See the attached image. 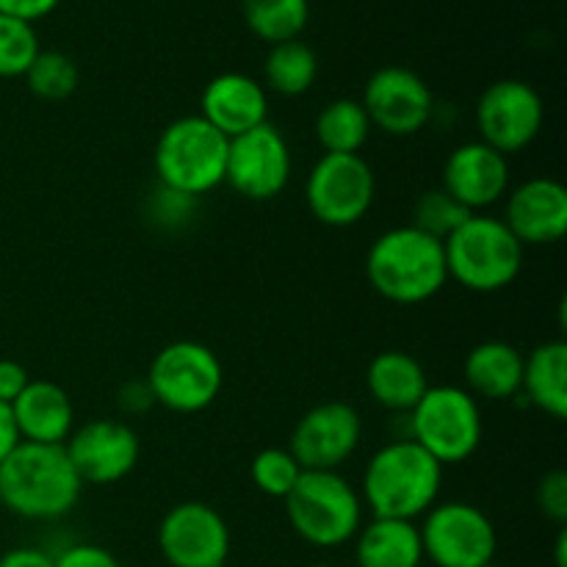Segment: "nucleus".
Instances as JSON below:
<instances>
[{
	"instance_id": "obj_5",
	"label": "nucleus",
	"mask_w": 567,
	"mask_h": 567,
	"mask_svg": "<svg viewBox=\"0 0 567 567\" xmlns=\"http://www.w3.org/2000/svg\"><path fill=\"white\" fill-rule=\"evenodd\" d=\"M230 138L199 114L181 116L161 131L155 144V175L161 188L199 199L225 183Z\"/></svg>"
},
{
	"instance_id": "obj_6",
	"label": "nucleus",
	"mask_w": 567,
	"mask_h": 567,
	"mask_svg": "<svg viewBox=\"0 0 567 567\" xmlns=\"http://www.w3.org/2000/svg\"><path fill=\"white\" fill-rule=\"evenodd\" d=\"M291 529L316 548H338L363 526V498L338 471H302L286 498Z\"/></svg>"
},
{
	"instance_id": "obj_29",
	"label": "nucleus",
	"mask_w": 567,
	"mask_h": 567,
	"mask_svg": "<svg viewBox=\"0 0 567 567\" xmlns=\"http://www.w3.org/2000/svg\"><path fill=\"white\" fill-rule=\"evenodd\" d=\"M468 216L474 214L465 210L457 199L449 197L443 188H430L413 205V227H419L426 236L437 238V241H446Z\"/></svg>"
},
{
	"instance_id": "obj_19",
	"label": "nucleus",
	"mask_w": 567,
	"mask_h": 567,
	"mask_svg": "<svg viewBox=\"0 0 567 567\" xmlns=\"http://www.w3.org/2000/svg\"><path fill=\"white\" fill-rule=\"evenodd\" d=\"M199 116L227 138L241 136L269 122L266 86L244 72H221L205 83L203 97H199Z\"/></svg>"
},
{
	"instance_id": "obj_27",
	"label": "nucleus",
	"mask_w": 567,
	"mask_h": 567,
	"mask_svg": "<svg viewBox=\"0 0 567 567\" xmlns=\"http://www.w3.org/2000/svg\"><path fill=\"white\" fill-rule=\"evenodd\" d=\"M249 31L269 44L299 39L310 20V0H241Z\"/></svg>"
},
{
	"instance_id": "obj_35",
	"label": "nucleus",
	"mask_w": 567,
	"mask_h": 567,
	"mask_svg": "<svg viewBox=\"0 0 567 567\" xmlns=\"http://www.w3.org/2000/svg\"><path fill=\"white\" fill-rule=\"evenodd\" d=\"M59 6V0H0V14L17 17L22 22H37L48 17Z\"/></svg>"
},
{
	"instance_id": "obj_14",
	"label": "nucleus",
	"mask_w": 567,
	"mask_h": 567,
	"mask_svg": "<svg viewBox=\"0 0 567 567\" xmlns=\"http://www.w3.org/2000/svg\"><path fill=\"white\" fill-rule=\"evenodd\" d=\"M158 548L172 567H225L230 557V529L210 504L183 502L161 520Z\"/></svg>"
},
{
	"instance_id": "obj_40",
	"label": "nucleus",
	"mask_w": 567,
	"mask_h": 567,
	"mask_svg": "<svg viewBox=\"0 0 567 567\" xmlns=\"http://www.w3.org/2000/svg\"><path fill=\"white\" fill-rule=\"evenodd\" d=\"M485 567H502V565H496V563H491V565H485Z\"/></svg>"
},
{
	"instance_id": "obj_25",
	"label": "nucleus",
	"mask_w": 567,
	"mask_h": 567,
	"mask_svg": "<svg viewBox=\"0 0 567 567\" xmlns=\"http://www.w3.org/2000/svg\"><path fill=\"white\" fill-rule=\"evenodd\" d=\"M316 142L324 153L332 155H360L371 136V122L363 103L352 97H341L327 103L316 116Z\"/></svg>"
},
{
	"instance_id": "obj_17",
	"label": "nucleus",
	"mask_w": 567,
	"mask_h": 567,
	"mask_svg": "<svg viewBox=\"0 0 567 567\" xmlns=\"http://www.w3.org/2000/svg\"><path fill=\"white\" fill-rule=\"evenodd\" d=\"M443 192L471 214H485L509 188V161L485 142H465L443 164Z\"/></svg>"
},
{
	"instance_id": "obj_34",
	"label": "nucleus",
	"mask_w": 567,
	"mask_h": 567,
	"mask_svg": "<svg viewBox=\"0 0 567 567\" xmlns=\"http://www.w3.org/2000/svg\"><path fill=\"white\" fill-rule=\"evenodd\" d=\"M28 382H31V377H28L25 365L17 363V360H0V404H14V399L25 391Z\"/></svg>"
},
{
	"instance_id": "obj_3",
	"label": "nucleus",
	"mask_w": 567,
	"mask_h": 567,
	"mask_svg": "<svg viewBox=\"0 0 567 567\" xmlns=\"http://www.w3.org/2000/svg\"><path fill=\"white\" fill-rule=\"evenodd\" d=\"M365 277L393 305L430 302L449 280L443 241L413 225L385 230L365 255Z\"/></svg>"
},
{
	"instance_id": "obj_31",
	"label": "nucleus",
	"mask_w": 567,
	"mask_h": 567,
	"mask_svg": "<svg viewBox=\"0 0 567 567\" xmlns=\"http://www.w3.org/2000/svg\"><path fill=\"white\" fill-rule=\"evenodd\" d=\"M299 474H302V465L288 449H264V452L255 454L252 465H249L252 485L271 498H286L291 487L297 485Z\"/></svg>"
},
{
	"instance_id": "obj_13",
	"label": "nucleus",
	"mask_w": 567,
	"mask_h": 567,
	"mask_svg": "<svg viewBox=\"0 0 567 567\" xmlns=\"http://www.w3.org/2000/svg\"><path fill=\"white\" fill-rule=\"evenodd\" d=\"M64 452L83 485H116L138 465L142 441L125 421L94 419L72 430Z\"/></svg>"
},
{
	"instance_id": "obj_30",
	"label": "nucleus",
	"mask_w": 567,
	"mask_h": 567,
	"mask_svg": "<svg viewBox=\"0 0 567 567\" xmlns=\"http://www.w3.org/2000/svg\"><path fill=\"white\" fill-rule=\"evenodd\" d=\"M39 37L31 22L0 14V78H22L39 55Z\"/></svg>"
},
{
	"instance_id": "obj_10",
	"label": "nucleus",
	"mask_w": 567,
	"mask_h": 567,
	"mask_svg": "<svg viewBox=\"0 0 567 567\" xmlns=\"http://www.w3.org/2000/svg\"><path fill=\"white\" fill-rule=\"evenodd\" d=\"M374 169L363 155L324 153L305 183L310 214L327 227L358 225L374 205Z\"/></svg>"
},
{
	"instance_id": "obj_1",
	"label": "nucleus",
	"mask_w": 567,
	"mask_h": 567,
	"mask_svg": "<svg viewBox=\"0 0 567 567\" xmlns=\"http://www.w3.org/2000/svg\"><path fill=\"white\" fill-rule=\"evenodd\" d=\"M83 482L64 446L22 441L0 463V504L25 520H59L75 509Z\"/></svg>"
},
{
	"instance_id": "obj_23",
	"label": "nucleus",
	"mask_w": 567,
	"mask_h": 567,
	"mask_svg": "<svg viewBox=\"0 0 567 567\" xmlns=\"http://www.w3.org/2000/svg\"><path fill=\"white\" fill-rule=\"evenodd\" d=\"M354 559L358 567H421L424 546L415 520L371 518V524L360 526Z\"/></svg>"
},
{
	"instance_id": "obj_2",
	"label": "nucleus",
	"mask_w": 567,
	"mask_h": 567,
	"mask_svg": "<svg viewBox=\"0 0 567 567\" xmlns=\"http://www.w3.org/2000/svg\"><path fill=\"white\" fill-rule=\"evenodd\" d=\"M443 465L410 437L377 449L363 474V507L374 518L415 520L437 504Z\"/></svg>"
},
{
	"instance_id": "obj_26",
	"label": "nucleus",
	"mask_w": 567,
	"mask_h": 567,
	"mask_svg": "<svg viewBox=\"0 0 567 567\" xmlns=\"http://www.w3.org/2000/svg\"><path fill=\"white\" fill-rule=\"evenodd\" d=\"M316 75H319V59L302 39H288L269 48L264 61V81L271 92L282 97H299L313 86Z\"/></svg>"
},
{
	"instance_id": "obj_41",
	"label": "nucleus",
	"mask_w": 567,
	"mask_h": 567,
	"mask_svg": "<svg viewBox=\"0 0 567 567\" xmlns=\"http://www.w3.org/2000/svg\"><path fill=\"white\" fill-rule=\"evenodd\" d=\"M310 567H330V565H310Z\"/></svg>"
},
{
	"instance_id": "obj_20",
	"label": "nucleus",
	"mask_w": 567,
	"mask_h": 567,
	"mask_svg": "<svg viewBox=\"0 0 567 567\" xmlns=\"http://www.w3.org/2000/svg\"><path fill=\"white\" fill-rule=\"evenodd\" d=\"M17 430L25 443L64 446L75 430V408L70 393L50 380H31L11 404Z\"/></svg>"
},
{
	"instance_id": "obj_36",
	"label": "nucleus",
	"mask_w": 567,
	"mask_h": 567,
	"mask_svg": "<svg viewBox=\"0 0 567 567\" xmlns=\"http://www.w3.org/2000/svg\"><path fill=\"white\" fill-rule=\"evenodd\" d=\"M0 567H53V557L39 548H11L0 557Z\"/></svg>"
},
{
	"instance_id": "obj_38",
	"label": "nucleus",
	"mask_w": 567,
	"mask_h": 567,
	"mask_svg": "<svg viewBox=\"0 0 567 567\" xmlns=\"http://www.w3.org/2000/svg\"><path fill=\"white\" fill-rule=\"evenodd\" d=\"M150 404L155 402L147 382H127V385L120 391V408L125 410V413H142V410H147Z\"/></svg>"
},
{
	"instance_id": "obj_8",
	"label": "nucleus",
	"mask_w": 567,
	"mask_h": 567,
	"mask_svg": "<svg viewBox=\"0 0 567 567\" xmlns=\"http://www.w3.org/2000/svg\"><path fill=\"white\" fill-rule=\"evenodd\" d=\"M144 382L155 404L172 413L194 415L219 399L225 371L210 347L199 341H175L155 354Z\"/></svg>"
},
{
	"instance_id": "obj_33",
	"label": "nucleus",
	"mask_w": 567,
	"mask_h": 567,
	"mask_svg": "<svg viewBox=\"0 0 567 567\" xmlns=\"http://www.w3.org/2000/svg\"><path fill=\"white\" fill-rule=\"evenodd\" d=\"M53 567H122V565L109 548L94 546V543H78V546L64 548L59 557H53Z\"/></svg>"
},
{
	"instance_id": "obj_24",
	"label": "nucleus",
	"mask_w": 567,
	"mask_h": 567,
	"mask_svg": "<svg viewBox=\"0 0 567 567\" xmlns=\"http://www.w3.org/2000/svg\"><path fill=\"white\" fill-rule=\"evenodd\" d=\"M520 393L540 413L567 419V343L546 341L524 358V385Z\"/></svg>"
},
{
	"instance_id": "obj_37",
	"label": "nucleus",
	"mask_w": 567,
	"mask_h": 567,
	"mask_svg": "<svg viewBox=\"0 0 567 567\" xmlns=\"http://www.w3.org/2000/svg\"><path fill=\"white\" fill-rule=\"evenodd\" d=\"M22 443L20 430H17L14 413H11V404H0V463L14 452Z\"/></svg>"
},
{
	"instance_id": "obj_28",
	"label": "nucleus",
	"mask_w": 567,
	"mask_h": 567,
	"mask_svg": "<svg viewBox=\"0 0 567 567\" xmlns=\"http://www.w3.org/2000/svg\"><path fill=\"white\" fill-rule=\"evenodd\" d=\"M22 78H25L31 94H37L39 100L59 103V100L75 94L78 83H81V70L61 50H39V55Z\"/></svg>"
},
{
	"instance_id": "obj_21",
	"label": "nucleus",
	"mask_w": 567,
	"mask_h": 567,
	"mask_svg": "<svg viewBox=\"0 0 567 567\" xmlns=\"http://www.w3.org/2000/svg\"><path fill=\"white\" fill-rule=\"evenodd\" d=\"M465 391L480 402H507L524 385V352L507 341H482L465 354Z\"/></svg>"
},
{
	"instance_id": "obj_11",
	"label": "nucleus",
	"mask_w": 567,
	"mask_h": 567,
	"mask_svg": "<svg viewBox=\"0 0 567 567\" xmlns=\"http://www.w3.org/2000/svg\"><path fill=\"white\" fill-rule=\"evenodd\" d=\"M543 120H546V109H543L540 92L518 78H502L491 83L476 103L480 142L502 155L529 147L540 136Z\"/></svg>"
},
{
	"instance_id": "obj_12",
	"label": "nucleus",
	"mask_w": 567,
	"mask_h": 567,
	"mask_svg": "<svg viewBox=\"0 0 567 567\" xmlns=\"http://www.w3.org/2000/svg\"><path fill=\"white\" fill-rule=\"evenodd\" d=\"M291 147L271 122L230 138L225 183L252 203H269L286 192L291 181Z\"/></svg>"
},
{
	"instance_id": "obj_7",
	"label": "nucleus",
	"mask_w": 567,
	"mask_h": 567,
	"mask_svg": "<svg viewBox=\"0 0 567 567\" xmlns=\"http://www.w3.org/2000/svg\"><path fill=\"white\" fill-rule=\"evenodd\" d=\"M410 441L446 465H460L482 443L480 402L465 388H426L421 402L410 410Z\"/></svg>"
},
{
	"instance_id": "obj_9",
	"label": "nucleus",
	"mask_w": 567,
	"mask_h": 567,
	"mask_svg": "<svg viewBox=\"0 0 567 567\" xmlns=\"http://www.w3.org/2000/svg\"><path fill=\"white\" fill-rule=\"evenodd\" d=\"M419 532L424 559L435 567H485L496 559V526L468 502L435 504L424 515Z\"/></svg>"
},
{
	"instance_id": "obj_22",
	"label": "nucleus",
	"mask_w": 567,
	"mask_h": 567,
	"mask_svg": "<svg viewBox=\"0 0 567 567\" xmlns=\"http://www.w3.org/2000/svg\"><path fill=\"white\" fill-rule=\"evenodd\" d=\"M365 385L380 408L391 413H410L426 393L430 380H426L424 365L413 354L402 349H388L369 363Z\"/></svg>"
},
{
	"instance_id": "obj_15",
	"label": "nucleus",
	"mask_w": 567,
	"mask_h": 567,
	"mask_svg": "<svg viewBox=\"0 0 567 567\" xmlns=\"http://www.w3.org/2000/svg\"><path fill=\"white\" fill-rule=\"evenodd\" d=\"M360 103L371 127H380L388 136H415L435 111V97L424 78L396 64L382 66L365 81Z\"/></svg>"
},
{
	"instance_id": "obj_4",
	"label": "nucleus",
	"mask_w": 567,
	"mask_h": 567,
	"mask_svg": "<svg viewBox=\"0 0 567 567\" xmlns=\"http://www.w3.org/2000/svg\"><path fill=\"white\" fill-rule=\"evenodd\" d=\"M526 247L498 216L474 214L443 241L449 280L465 291L496 293L518 280Z\"/></svg>"
},
{
	"instance_id": "obj_32",
	"label": "nucleus",
	"mask_w": 567,
	"mask_h": 567,
	"mask_svg": "<svg viewBox=\"0 0 567 567\" xmlns=\"http://www.w3.org/2000/svg\"><path fill=\"white\" fill-rule=\"evenodd\" d=\"M537 507L554 524L565 526L567 520V474L565 471H548L537 485Z\"/></svg>"
},
{
	"instance_id": "obj_18",
	"label": "nucleus",
	"mask_w": 567,
	"mask_h": 567,
	"mask_svg": "<svg viewBox=\"0 0 567 567\" xmlns=\"http://www.w3.org/2000/svg\"><path fill=\"white\" fill-rule=\"evenodd\" d=\"M504 225L524 247L557 244L567 233V192L554 177H532L513 188Z\"/></svg>"
},
{
	"instance_id": "obj_16",
	"label": "nucleus",
	"mask_w": 567,
	"mask_h": 567,
	"mask_svg": "<svg viewBox=\"0 0 567 567\" xmlns=\"http://www.w3.org/2000/svg\"><path fill=\"white\" fill-rule=\"evenodd\" d=\"M363 421L347 402H324L297 421L288 452L302 471H338L360 446Z\"/></svg>"
},
{
	"instance_id": "obj_39",
	"label": "nucleus",
	"mask_w": 567,
	"mask_h": 567,
	"mask_svg": "<svg viewBox=\"0 0 567 567\" xmlns=\"http://www.w3.org/2000/svg\"><path fill=\"white\" fill-rule=\"evenodd\" d=\"M565 548H567V532L563 526V529H559V537H557V567H565Z\"/></svg>"
}]
</instances>
